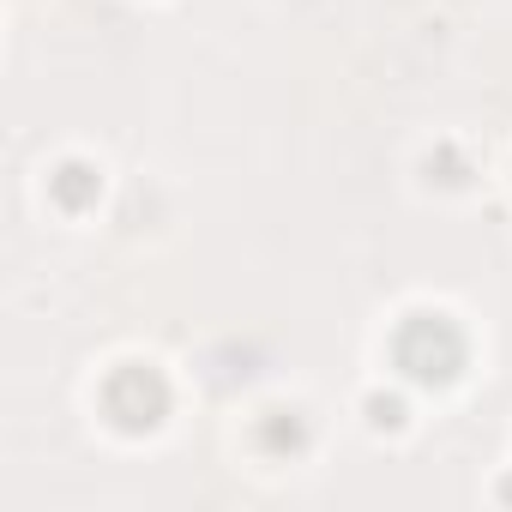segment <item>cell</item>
Segmentation results:
<instances>
[{
	"mask_svg": "<svg viewBox=\"0 0 512 512\" xmlns=\"http://www.w3.org/2000/svg\"><path fill=\"white\" fill-rule=\"evenodd\" d=\"M392 362L416 386H452L470 362V344H464L452 314H410L392 338Z\"/></svg>",
	"mask_w": 512,
	"mask_h": 512,
	"instance_id": "obj_1",
	"label": "cell"
},
{
	"mask_svg": "<svg viewBox=\"0 0 512 512\" xmlns=\"http://www.w3.org/2000/svg\"><path fill=\"white\" fill-rule=\"evenodd\" d=\"M103 416L121 428V434H151L163 428L169 416V380L151 368V362H127L103 380Z\"/></svg>",
	"mask_w": 512,
	"mask_h": 512,
	"instance_id": "obj_2",
	"label": "cell"
},
{
	"mask_svg": "<svg viewBox=\"0 0 512 512\" xmlns=\"http://www.w3.org/2000/svg\"><path fill=\"white\" fill-rule=\"evenodd\" d=\"M253 440H260V452H272V458H296V452H308L314 428H308L302 410H266L260 428H253Z\"/></svg>",
	"mask_w": 512,
	"mask_h": 512,
	"instance_id": "obj_3",
	"label": "cell"
},
{
	"mask_svg": "<svg viewBox=\"0 0 512 512\" xmlns=\"http://www.w3.org/2000/svg\"><path fill=\"white\" fill-rule=\"evenodd\" d=\"M97 193H103V175L91 169V163H61L55 175H49V199L61 205V211H91L97 205Z\"/></svg>",
	"mask_w": 512,
	"mask_h": 512,
	"instance_id": "obj_4",
	"label": "cell"
},
{
	"mask_svg": "<svg viewBox=\"0 0 512 512\" xmlns=\"http://www.w3.org/2000/svg\"><path fill=\"white\" fill-rule=\"evenodd\" d=\"M464 175H470V163H464V151H452V145H440V151L428 157V181H440V187H464Z\"/></svg>",
	"mask_w": 512,
	"mask_h": 512,
	"instance_id": "obj_5",
	"label": "cell"
},
{
	"mask_svg": "<svg viewBox=\"0 0 512 512\" xmlns=\"http://www.w3.org/2000/svg\"><path fill=\"white\" fill-rule=\"evenodd\" d=\"M368 422L374 428H404V398L398 392H374L368 398Z\"/></svg>",
	"mask_w": 512,
	"mask_h": 512,
	"instance_id": "obj_6",
	"label": "cell"
},
{
	"mask_svg": "<svg viewBox=\"0 0 512 512\" xmlns=\"http://www.w3.org/2000/svg\"><path fill=\"white\" fill-rule=\"evenodd\" d=\"M500 500H512V482H506V488H500Z\"/></svg>",
	"mask_w": 512,
	"mask_h": 512,
	"instance_id": "obj_7",
	"label": "cell"
}]
</instances>
